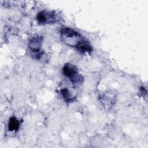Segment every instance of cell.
Returning a JSON list of instances; mask_svg holds the SVG:
<instances>
[{
  "label": "cell",
  "instance_id": "5b68a950",
  "mask_svg": "<svg viewBox=\"0 0 148 148\" xmlns=\"http://www.w3.org/2000/svg\"><path fill=\"white\" fill-rule=\"evenodd\" d=\"M20 122L18 119L12 116L10 118L8 123V129L10 131H17L19 128Z\"/></svg>",
  "mask_w": 148,
  "mask_h": 148
},
{
  "label": "cell",
  "instance_id": "277c9868",
  "mask_svg": "<svg viewBox=\"0 0 148 148\" xmlns=\"http://www.w3.org/2000/svg\"><path fill=\"white\" fill-rule=\"evenodd\" d=\"M36 19L40 24L52 23L56 21L57 17L56 13L52 12L42 11L38 13Z\"/></svg>",
  "mask_w": 148,
  "mask_h": 148
},
{
  "label": "cell",
  "instance_id": "3957f363",
  "mask_svg": "<svg viewBox=\"0 0 148 148\" xmlns=\"http://www.w3.org/2000/svg\"><path fill=\"white\" fill-rule=\"evenodd\" d=\"M42 42L41 38L38 36L32 37L28 42V47L32 56L36 59H39L42 54Z\"/></svg>",
  "mask_w": 148,
  "mask_h": 148
},
{
  "label": "cell",
  "instance_id": "8992f818",
  "mask_svg": "<svg viewBox=\"0 0 148 148\" xmlns=\"http://www.w3.org/2000/svg\"><path fill=\"white\" fill-rule=\"evenodd\" d=\"M61 94H62L64 100L66 102H69L73 100V98L71 97V95L70 94V92L68 90V89H67L66 88H63L61 90Z\"/></svg>",
  "mask_w": 148,
  "mask_h": 148
},
{
  "label": "cell",
  "instance_id": "6da1fadb",
  "mask_svg": "<svg viewBox=\"0 0 148 148\" xmlns=\"http://www.w3.org/2000/svg\"><path fill=\"white\" fill-rule=\"evenodd\" d=\"M60 34L62 40L68 45L75 47L82 53L91 51L92 47L89 42L75 30L71 28L64 27L61 29Z\"/></svg>",
  "mask_w": 148,
  "mask_h": 148
},
{
  "label": "cell",
  "instance_id": "7a4b0ae2",
  "mask_svg": "<svg viewBox=\"0 0 148 148\" xmlns=\"http://www.w3.org/2000/svg\"><path fill=\"white\" fill-rule=\"evenodd\" d=\"M63 73L68 77L73 84H81L83 81V77L79 75L78 70L76 66L70 64H65L62 68Z\"/></svg>",
  "mask_w": 148,
  "mask_h": 148
}]
</instances>
